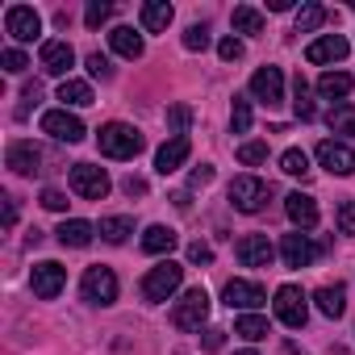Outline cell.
<instances>
[{"mask_svg":"<svg viewBox=\"0 0 355 355\" xmlns=\"http://www.w3.org/2000/svg\"><path fill=\"white\" fill-rule=\"evenodd\" d=\"M0 63H5V71H9V76H21V71L30 67V59H26V55H21L17 46H9L5 55H0Z\"/></svg>","mask_w":355,"mask_h":355,"instance_id":"ab89813d","label":"cell"},{"mask_svg":"<svg viewBox=\"0 0 355 355\" xmlns=\"http://www.w3.org/2000/svg\"><path fill=\"white\" fill-rule=\"evenodd\" d=\"M205 318H209V293L205 288H189L171 305V326H180V330H201Z\"/></svg>","mask_w":355,"mask_h":355,"instance_id":"3957f363","label":"cell"},{"mask_svg":"<svg viewBox=\"0 0 355 355\" xmlns=\"http://www.w3.org/2000/svg\"><path fill=\"white\" fill-rule=\"evenodd\" d=\"M347 38L343 34H322V38H313L309 46H305V59L313 63V67H322V63H343L347 59Z\"/></svg>","mask_w":355,"mask_h":355,"instance_id":"9a60e30c","label":"cell"},{"mask_svg":"<svg viewBox=\"0 0 355 355\" xmlns=\"http://www.w3.org/2000/svg\"><path fill=\"white\" fill-rule=\"evenodd\" d=\"M42 205H46L51 214H63V209H67V197H63L59 189H46V193H42Z\"/></svg>","mask_w":355,"mask_h":355,"instance_id":"ee69618b","label":"cell"},{"mask_svg":"<svg viewBox=\"0 0 355 355\" xmlns=\"http://www.w3.org/2000/svg\"><path fill=\"white\" fill-rule=\"evenodd\" d=\"M334 226H338V234H355V201H343L334 209Z\"/></svg>","mask_w":355,"mask_h":355,"instance_id":"74e56055","label":"cell"},{"mask_svg":"<svg viewBox=\"0 0 355 355\" xmlns=\"http://www.w3.org/2000/svg\"><path fill=\"white\" fill-rule=\"evenodd\" d=\"M121 189H125L130 197H142V193H146V180H138V175H125V184H121Z\"/></svg>","mask_w":355,"mask_h":355,"instance_id":"c3c4849f","label":"cell"},{"mask_svg":"<svg viewBox=\"0 0 355 355\" xmlns=\"http://www.w3.org/2000/svg\"><path fill=\"white\" fill-rule=\"evenodd\" d=\"M109 247H121L130 234H134V222L125 218V214H117V218H101V230H96Z\"/></svg>","mask_w":355,"mask_h":355,"instance_id":"f1b7e54d","label":"cell"},{"mask_svg":"<svg viewBox=\"0 0 355 355\" xmlns=\"http://www.w3.org/2000/svg\"><path fill=\"white\" fill-rule=\"evenodd\" d=\"M351 13H355V0H351Z\"/></svg>","mask_w":355,"mask_h":355,"instance_id":"f5cc1de1","label":"cell"},{"mask_svg":"<svg viewBox=\"0 0 355 355\" xmlns=\"http://www.w3.org/2000/svg\"><path fill=\"white\" fill-rule=\"evenodd\" d=\"M67 180H71V193L84 197V201H105L109 189H113V180L105 175V167H92V163H76Z\"/></svg>","mask_w":355,"mask_h":355,"instance_id":"5b68a950","label":"cell"},{"mask_svg":"<svg viewBox=\"0 0 355 355\" xmlns=\"http://www.w3.org/2000/svg\"><path fill=\"white\" fill-rule=\"evenodd\" d=\"M55 234H59V243H63V247H76V251H84V247L96 239V226H92V222H84V218H67V222H63Z\"/></svg>","mask_w":355,"mask_h":355,"instance_id":"603a6c76","label":"cell"},{"mask_svg":"<svg viewBox=\"0 0 355 355\" xmlns=\"http://www.w3.org/2000/svg\"><path fill=\"white\" fill-rule=\"evenodd\" d=\"M5 226H9V230L17 226V201H13V197H5Z\"/></svg>","mask_w":355,"mask_h":355,"instance_id":"681fc988","label":"cell"},{"mask_svg":"<svg viewBox=\"0 0 355 355\" xmlns=\"http://www.w3.org/2000/svg\"><path fill=\"white\" fill-rule=\"evenodd\" d=\"M313 155H318V163H322L330 175H351V171H355V150H351L347 142H338V138H322Z\"/></svg>","mask_w":355,"mask_h":355,"instance_id":"30bf717a","label":"cell"},{"mask_svg":"<svg viewBox=\"0 0 355 355\" xmlns=\"http://www.w3.org/2000/svg\"><path fill=\"white\" fill-rule=\"evenodd\" d=\"M280 171H284V175H297V180H305V175H309L313 167H309V155H305V150L288 146V150L280 155Z\"/></svg>","mask_w":355,"mask_h":355,"instance_id":"1f68e13d","label":"cell"},{"mask_svg":"<svg viewBox=\"0 0 355 355\" xmlns=\"http://www.w3.org/2000/svg\"><path fill=\"white\" fill-rule=\"evenodd\" d=\"M42 134H51V138H59V142H80L88 130H84V121H80L76 113H67V109H46V113H42Z\"/></svg>","mask_w":355,"mask_h":355,"instance_id":"7c38bea8","label":"cell"},{"mask_svg":"<svg viewBox=\"0 0 355 355\" xmlns=\"http://www.w3.org/2000/svg\"><path fill=\"white\" fill-rule=\"evenodd\" d=\"M284 214H288V222L297 226V230H313L318 226V201L313 197H305V193H288L284 197Z\"/></svg>","mask_w":355,"mask_h":355,"instance_id":"d6986e66","label":"cell"},{"mask_svg":"<svg viewBox=\"0 0 355 355\" xmlns=\"http://www.w3.org/2000/svg\"><path fill=\"white\" fill-rule=\"evenodd\" d=\"M222 297H226V305L230 309H259L263 301H268V293H263V284H255V280H230L226 288H222Z\"/></svg>","mask_w":355,"mask_h":355,"instance_id":"e0dca14e","label":"cell"},{"mask_svg":"<svg viewBox=\"0 0 355 355\" xmlns=\"http://www.w3.org/2000/svg\"><path fill=\"white\" fill-rule=\"evenodd\" d=\"M239 355H259V351H239Z\"/></svg>","mask_w":355,"mask_h":355,"instance_id":"816d5d0a","label":"cell"},{"mask_svg":"<svg viewBox=\"0 0 355 355\" xmlns=\"http://www.w3.org/2000/svg\"><path fill=\"white\" fill-rule=\"evenodd\" d=\"M272 305H276V318H280L288 330H301V326L309 322V297H305L297 284H280L276 297H272Z\"/></svg>","mask_w":355,"mask_h":355,"instance_id":"277c9868","label":"cell"},{"mask_svg":"<svg viewBox=\"0 0 355 355\" xmlns=\"http://www.w3.org/2000/svg\"><path fill=\"white\" fill-rule=\"evenodd\" d=\"M209 180H214V167H209V163H201V167L189 175V184H193V189H201V184H209Z\"/></svg>","mask_w":355,"mask_h":355,"instance_id":"7dc6e473","label":"cell"},{"mask_svg":"<svg viewBox=\"0 0 355 355\" xmlns=\"http://www.w3.org/2000/svg\"><path fill=\"white\" fill-rule=\"evenodd\" d=\"M280 259H284V268H309L313 259H318V243L309 239V234H284L280 239Z\"/></svg>","mask_w":355,"mask_h":355,"instance_id":"5bb4252c","label":"cell"},{"mask_svg":"<svg viewBox=\"0 0 355 355\" xmlns=\"http://www.w3.org/2000/svg\"><path fill=\"white\" fill-rule=\"evenodd\" d=\"M59 101H63V109L71 105V109H84V105H92V84L88 80H63L59 84Z\"/></svg>","mask_w":355,"mask_h":355,"instance_id":"4316f807","label":"cell"},{"mask_svg":"<svg viewBox=\"0 0 355 355\" xmlns=\"http://www.w3.org/2000/svg\"><path fill=\"white\" fill-rule=\"evenodd\" d=\"M189 121H193V109H189V105H171V109H167V130H171V138H180V134L189 130Z\"/></svg>","mask_w":355,"mask_h":355,"instance_id":"e575fe53","label":"cell"},{"mask_svg":"<svg viewBox=\"0 0 355 355\" xmlns=\"http://www.w3.org/2000/svg\"><path fill=\"white\" fill-rule=\"evenodd\" d=\"M326 125H330V134H347V138H355V105H334L330 113H326Z\"/></svg>","mask_w":355,"mask_h":355,"instance_id":"4dcf8cb0","label":"cell"},{"mask_svg":"<svg viewBox=\"0 0 355 355\" xmlns=\"http://www.w3.org/2000/svg\"><path fill=\"white\" fill-rule=\"evenodd\" d=\"M313 305H318V313L322 318H343V309H347V293L338 288V284H322L318 293H313Z\"/></svg>","mask_w":355,"mask_h":355,"instance_id":"cb8c5ba5","label":"cell"},{"mask_svg":"<svg viewBox=\"0 0 355 355\" xmlns=\"http://www.w3.org/2000/svg\"><path fill=\"white\" fill-rule=\"evenodd\" d=\"M189 259H193V263H214L209 243H201V239H197V243H189Z\"/></svg>","mask_w":355,"mask_h":355,"instance_id":"f6af8a7d","label":"cell"},{"mask_svg":"<svg viewBox=\"0 0 355 355\" xmlns=\"http://www.w3.org/2000/svg\"><path fill=\"white\" fill-rule=\"evenodd\" d=\"M234 334H243L247 343H259V338H268V318H259V313H243V318L234 322Z\"/></svg>","mask_w":355,"mask_h":355,"instance_id":"d6a6232c","label":"cell"},{"mask_svg":"<svg viewBox=\"0 0 355 355\" xmlns=\"http://www.w3.org/2000/svg\"><path fill=\"white\" fill-rule=\"evenodd\" d=\"M96 142H101V155H105V159H134V155L146 146V138H142L134 125H125V121H109V125H101Z\"/></svg>","mask_w":355,"mask_h":355,"instance_id":"6da1fadb","label":"cell"},{"mask_svg":"<svg viewBox=\"0 0 355 355\" xmlns=\"http://www.w3.org/2000/svg\"><path fill=\"white\" fill-rule=\"evenodd\" d=\"M5 163H9V171H17V175H34L38 163H42V150H38L34 142H13V146L5 150Z\"/></svg>","mask_w":355,"mask_h":355,"instance_id":"ffe728a7","label":"cell"},{"mask_svg":"<svg viewBox=\"0 0 355 355\" xmlns=\"http://www.w3.org/2000/svg\"><path fill=\"white\" fill-rule=\"evenodd\" d=\"M171 17H175V9L167 5V0H146V5L138 9V26H142L146 34H163V30L171 26Z\"/></svg>","mask_w":355,"mask_h":355,"instance_id":"44dd1931","label":"cell"},{"mask_svg":"<svg viewBox=\"0 0 355 355\" xmlns=\"http://www.w3.org/2000/svg\"><path fill=\"white\" fill-rule=\"evenodd\" d=\"M88 71H92L96 80H109V76H113V67H109V59H105L101 51H96V55H88Z\"/></svg>","mask_w":355,"mask_h":355,"instance_id":"7bdbcfd3","label":"cell"},{"mask_svg":"<svg viewBox=\"0 0 355 355\" xmlns=\"http://www.w3.org/2000/svg\"><path fill=\"white\" fill-rule=\"evenodd\" d=\"M322 21H326V9L322 5H301L297 9V34H313Z\"/></svg>","mask_w":355,"mask_h":355,"instance_id":"836d02e7","label":"cell"},{"mask_svg":"<svg viewBox=\"0 0 355 355\" xmlns=\"http://www.w3.org/2000/svg\"><path fill=\"white\" fill-rule=\"evenodd\" d=\"M293 113H297L301 121H313V117H318V105H313V92H309V80H305V76L293 80Z\"/></svg>","mask_w":355,"mask_h":355,"instance_id":"83f0119b","label":"cell"},{"mask_svg":"<svg viewBox=\"0 0 355 355\" xmlns=\"http://www.w3.org/2000/svg\"><path fill=\"white\" fill-rule=\"evenodd\" d=\"M30 284H34V297H42V301H55V297L63 293V284H67V268H63V263H55V259H46V263H34V272H30Z\"/></svg>","mask_w":355,"mask_h":355,"instance_id":"9c48e42d","label":"cell"},{"mask_svg":"<svg viewBox=\"0 0 355 355\" xmlns=\"http://www.w3.org/2000/svg\"><path fill=\"white\" fill-rule=\"evenodd\" d=\"M222 343H226V330H218V326H209V330L201 334V347H205V351H222Z\"/></svg>","mask_w":355,"mask_h":355,"instance_id":"bcb514c9","label":"cell"},{"mask_svg":"<svg viewBox=\"0 0 355 355\" xmlns=\"http://www.w3.org/2000/svg\"><path fill=\"white\" fill-rule=\"evenodd\" d=\"M351 84H355V80H351L347 71H322V80H318V92H322L326 101H338V105H343V96L351 92Z\"/></svg>","mask_w":355,"mask_h":355,"instance_id":"484cf974","label":"cell"},{"mask_svg":"<svg viewBox=\"0 0 355 355\" xmlns=\"http://www.w3.org/2000/svg\"><path fill=\"white\" fill-rule=\"evenodd\" d=\"M184 46L189 51H205L209 46V26H189L184 30Z\"/></svg>","mask_w":355,"mask_h":355,"instance_id":"60d3db41","label":"cell"},{"mask_svg":"<svg viewBox=\"0 0 355 355\" xmlns=\"http://www.w3.org/2000/svg\"><path fill=\"white\" fill-rule=\"evenodd\" d=\"M109 17H113V5H101V0H92V5H88V13H84L88 30H101V26H105Z\"/></svg>","mask_w":355,"mask_h":355,"instance_id":"f35d334b","label":"cell"},{"mask_svg":"<svg viewBox=\"0 0 355 355\" xmlns=\"http://www.w3.org/2000/svg\"><path fill=\"white\" fill-rule=\"evenodd\" d=\"M175 243H180V239H175L171 226H146V230H142V251H146V255H167Z\"/></svg>","mask_w":355,"mask_h":355,"instance_id":"d4e9b609","label":"cell"},{"mask_svg":"<svg viewBox=\"0 0 355 355\" xmlns=\"http://www.w3.org/2000/svg\"><path fill=\"white\" fill-rule=\"evenodd\" d=\"M230 130H234V134H247V130H251V101L234 96V109H230Z\"/></svg>","mask_w":355,"mask_h":355,"instance_id":"d590c367","label":"cell"},{"mask_svg":"<svg viewBox=\"0 0 355 355\" xmlns=\"http://www.w3.org/2000/svg\"><path fill=\"white\" fill-rule=\"evenodd\" d=\"M180 284H184V268L171 263V259H163V263H155V268L142 276V297L159 305V301H171L175 293H180Z\"/></svg>","mask_w":355,"mask_h":355,"instance_id":"7a4b0ae2","label":"cell"},{"mask_svg":"<svg viewBox=\"0 0 355 355\" xmlns=\"http://www.w3.org/2000/svg\"><path fill=\"white\" fill-rule=\"evenodd\" d=\"M218 55H222L226 63H239V59H243V42H239V38H222V42H218Z\"/></svg>","mask_w":355,"mask_h":355,"instance_id":"b9f144b4","label":"cell"},{"mask_svg":"<svg viewBox=\"0 0 355 355\" xmlns=\"http://www.w3.org/2000/svg\"><path fill=\"white\" fill-rule=\"evenodd\" d=\"M230 26H234V34H263V13L251 5H239L230 13Z\"/></svg>","mask_w":355,"mask_h":355,"instance_id":"f546056e","label":"cell"},{"mask_svg":"<svg viewBox=\"0 0 355 355\" xmlns=\"http://www.w3.org/2000/svg\"><path fill=\"white\" fill-rule=\"evenodd\" d=\"M109 46H113V55H121V59H142V51H146L142 34L130 30V26H113V30H109Z\"/></svg>","mask_w":355,"mask_h":355,"instance_id":"7402d4cb","label":"cell"},{"mask_svg":"<svg viewBox=\"0 0 355 355\" xmlns=\"http://www.w3.org/2000/svg\"><path fill=\"white\" fill-rule=\"evenodd\" d=\"M251 96L263 101L268 109L280 105V101H284V71H280V67H259V71L251 76Z\"/></svg>","mask_w":355,"mask_h":355,"instance_id":"4fadbf2b","label":"cell"},{"mask_svg":"<svg viewBox=\"0 0 355 355\" xmlns=\"http://www.w3.org/2000/svg\"><path fill=\"white\" fill-rule=\"evenodd\" d=\"M21 96H26V101H34V105H38V101H42V88H38V84H30V88H26V92H21Z\"/></svg>","mask_w":355,"mask_h":355,"instance_id":"f907efd6","label":"cell"},{"mask_svg":"<svg viewBox=\"0 0 355 355\" xmlns=\"http://www.w3.org/2000/svg\"><path fill=\"white\" fill-rule=\"evenodd\" d=\"M80 297L88 305H113L117 301V276H113V268H105V263L88 268L84 280H80Z\"/></svg>","mask_w":355,"mask_h":355,"instance_id":"8992f818","label":"cell"},{"mask_svg":"<svg viewBox=\"0 0 355 355\" xmlns=\"http://www.w3.org/2000/svg\"><path fill=\"white\" fill-rule=\"evenodd\" d=\"M189 155H193V142H189V134H180V138H167V142L155 150V171H159V175H171V171L180 167Z\"/></svg>","mask_w":355,"mask_h":355,"instance_id":"ac0fdd59","label":"cell"},{"mask_svg":"<svg viewBox=\"0 0 355 355\" xmlns=\"http://www.w3.org/2000/svg\"><path fill=\"white\" fill-rule=\"evenodd\" d=\"M5 34H9L13 42H34V38L42 34V17H38V9H30V5H13V9L5 13Z\"/></svg>","mask_w":355,"mask_h":355,"instance_id":"ba28073f","label":"cell"},{"mask_svg":"<svg viewBox=\"0 0 355 355\" xmlns=\"http://www.w3.org/2000/svg\"><path fill=\"white\" fill-rule=\"evenodd\" d=\"M268 197H272V189L259 180V175H239V180L230 184V205L239 214H259Z\"/></svg>","mask_w":355,"mask_h":355,"instance_id":"52a82bcc","label":"cell"},{"mask_svg":"<svg viewBox=\"0 0 355 355\" xmlns=\"http://www.w3.org/2000/svg\"><path fill=\"white\" fill-rule=\"evenodd\" d=\"M263 159H268V142H243V146H239V163L255 167V163H263Z\"/></svg>","mask_w":355,"mask_h":355,"instance_id":"8d00e7d4","label":"cell"},{"mask_svg":"<svg viewBox=\"0 0 355 355\" xmlns=\"http://www.w3.org/2000/svg\"><path fill=\"white\" fill-rule=\"evenodd\" d=\"M234 255L243 259V268H268L276 259V247L268 243V234H247L234 243Z\"/></svg>","mask_w":355,"mask_h":355,"instance_id":"2e32d148","label":"cell"},{"mask_svg":"<svg viewBox=\"0 0 355 355\" xmlns=\"http://www.w3.org/2000/svg\"><path fill=\"white\" fill-rule=\"evenodd\" d=\"M38 67H42L46 76H63V80H71L67 71L76 67V51H71L63 38H51V42H42V51H38Z\"/></svg>","mask_w":355,"mask_h":355,"instance_id":"8fae6325","label":"cell"}]
</instances>
